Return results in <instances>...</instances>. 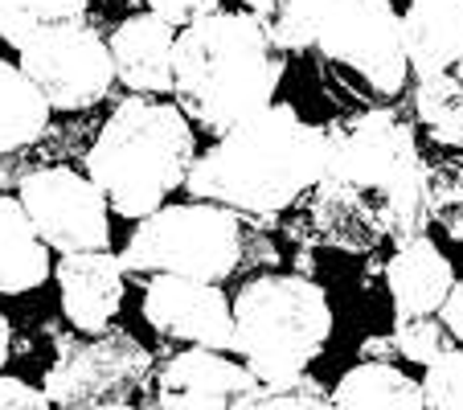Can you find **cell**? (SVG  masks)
Listing matches in <instances>:
<instances>
[{
  "instance_id": "6da1fadb",
  "label": "cell",
  "mask_w": 463,
  "mask_h": 410,
  "mask_svg": "<svg viewBox=\"0 0 463 410\" xmlns=\"http://www.w3.org/2000/svg\"><path fill=\"white\" fill-rule=\"evenodd\" d=\"M312 226L324 246L369 254L427 234V157L393 111H349L328 128V160L312 189Z\"/></svg>"
},
{
  "instance_id": "7a4b0ae2",
  "label": "cell",
  "mask_w": 463,
  "mask_h": 410,
  "mask_svg": "<svg viewBox=\"0 0 463 410\" xmlns=\"http://www.w3.org/2000/svg\"><path fill=\"white\" fill-rule=\"evenodd\" d=\"M328 160V128L307 123L291 103L246 115L193 160V201H213L234 214H283L316 189Z\"/></svg>"
},
{
  "instance_id": "3957f363",
  "label": "cell",
  "mask_w": 463,
  "mask_h": 410,
  "mask_svg": "<svg viewBox=\"0 0 463 410\" xmlns=\"http://www.w3.org/2000/svg\"><path fill=\"white\" fill-rule=\"evenodd\" d=\"M288 53L242 9H218L176 29L173 103L197 131L222 136L275 103Z\"/></svg>"
},
{
  "instance_id": "277c9868",
  "label": "cell",
  "mask_w": 463,
  "mask_h": 410,
  "mask_svg": "<svg viewBox=\"0 0 463 410\" xmlns=\"http://www.w3.org/2000/svg\"><path fill=\"white\" fill-rule=\"evenodd\" d=\"M197 160V131L168 99L128 95L87 152V176L99 185L107 210L119 218H148L184 189Z\"/></svg>"
},
{
  "instance_id": "5b68a950",
  "label": "cell",
  "mask_w": 463,
  "mask_h": 410,
  "mask_svg": "<svg viewBox=\"0 0 463 410\" xmlns=\"http://www.w3.org/2000/svg\"><path fill=\"white\" fill-rule=\"evenodd\" d=\"M234 358L262 386H279L307 374L333 340L328 291L296 271H267L242 283L234 300Z\"/></svg>"
},
{
  "instance_id": "8992f818",
  "label": "cell",
  "mask_w": 463,
  "mask_h": 410,
  "mask_svg": "<svg viewBox=\"0 0 463 410\" xmlns=\"http://www.w3.org/2000/svg\"><path fill=\"white\" fill-rule=\"evenodd\" d=\"M320 87L349 111L393 107L411 79L402 13L390 0H345L307 45Z\"/></svg>"
},
{
  "instance_id": "52a82bcc",
  "label": "cell",
  "mask_w": 463,
  "mask_h": 410,
  "mask_svg": "<svg viewBox=\"0 0 463 410\" xmlns=\"http://www.w3.org/2000/svg\"><path fill=\"white\" fill-rule=\"evenodd\" d=\"M246 243L250 238H246L242 214L189 197L184 205H160L156 214L136 222L119 251V267L128 280L140 283L156 275L222 283L246 262Z\"/></svg>"
},
{
  "instance_id": "ba28073f",
  "label": "cell",
  "mask_w": 463,
  "mask_h": 410,
  "mask_svg": "<svg viewBox=\"0 0 463 410\" xmlns=\"http://www.w3.org/2000/svg\"><path fill=\"white\" fill-rule=\"evenodd\" d=\"M156 382V358L128 329H99L66 340L45 369V398L58 410H87L103 402L144 398Z\"/></svg>"
},
{
  "instance_id": "9c48e42d",
  "label": "cell",
  "mask_w": 463,
  "mask_h": 410,
  "mask_svg": "<svg viewBox=\"0 0 463 410\" xmlns=\"http://www.w3.org/2000/svg\"><path fill=\"white\" fill-rule=\"evenodd\" d=\"M21 74L42 91L50 111H90L115 87L107 37L90 21H66L21 45Z\"/></svg>"
},
{
  "instance_id": "30bf717a",
  "label": "cell",
  "mask_w": 463,
  "mask_h": 410,
  "mask_svg": "<svg viewBox=\"0 0 463 410\" xmlns=\"http://www.w3.org/2000/svg\"><path fill=\"white\" fill-rule=\"evenodd\" d=\"M17 201L25 205L37 238L58 254L107 251L111 246V210L87 173L66 165H45L21 176Z\"/></svg>"
},
{
  "instance_id": "8fae6325",
  "label": "cell",
  "mask_w": 463,
  "mask_h": 410,
  "mask_svg": "<svg viewBox=\"0 0 463 410\" xmlns=\"http://www.w3.org/2000/svg\"><path fill=\"white\" fill-rule=\"evenodd\" d=\"M262 382L234 358L218 349L184 345L156 366L152 398L144 410H254Z\"/></svg>"
},
{
  "instance_id": "7c38bea8",
  "label": "cell",
  "mask_w": 463,
  "mask_h": 410,
  "mask_svg": "<svg viewBox=\"0 0 463 410\" xmlns=\"http://www.w3.org/2000/svg\"><path fill=\"white\" fill-rule=\"evenodd\" d=\"M144 320L165 340L197 345V349H234V312L222 283L189 280V275H156L144 283Z\"/></svg>"
},
{
  "instance_id": "4fadbf2b",
  "label": "cell",
  "mask_w": 463,
  "mask_h": 410,
  "mask_svg": "<svg viewBox=\"0 0 463 410\" xmlns=\"http://www.w3.org/2000/svg\"><path fill=\"white\" fill-rule=\"evenodd\" d=\"M53 280H58L61 316L79 332H99L119 316L123 291H128V275L119 267V254L111 251L58 254Z\"/></svg>"
},
{
  "instance_id": "5bb4252c",
  "label": "cell",
  "mask_w": 463,
  "mask_h": 410,
  "mask_svg": "<svg viewBox=\"0 0 463 410\" xmlns=\"http://www.w3.org/2000/svg\"><path fill=\"white\" fill-rule=\"evenodd\" d=\"M173 45L176 29L160 21L156 13H136V17L119 21L107 37L115 82H123L128 95L168 99L173 95Z\"/></svg>"
},
{
  "instance_id": "9a60e30c",
  "label": "cell",
  "mask_w": 463,
  "mask_h": 410,
  "mask_svg": "<svg viewBox=\"0 0 463 410\" xmlns=\"http://www.w3.org/2000/svg\"><path fill=\"white\" fill-rule=\"evenodd\" d=\"M385 288L393 300V320L439 316L455 288V267L430 234L406 238L385 262Z\"/></svg>"
},
{
  "instance_id": "2e32d148",
  "label": "cell",
  "mask_w": 463,
  "mask_h": 410,
  "mask_svg": "<svg viewBox=\"0 0 463 410\" xmlns=\"http://www.w3.org/2000/svg\"><path fill=\"white\" fill-rule=\"evenodd\" d=\"M402 42L414 79L463 82V0H411Z\"/></svg>"
},
{
  "instance_id": "e0dca14e",
  "label": "cell",
  "mask_w": 463,
  "mask_h": 410,
  "mask_svg": "<svg viewBox=\"0 0 463 410\" xmlns=\"http://www.w3.org/2000/svg\"><path fill=\"white\" fill-rule=\"evenodd\" d=\"M53 275L50 246L37 238L25 205L0 193V296H25Z\"/></svg>"
},
{
  "instance_id": "ac0fdd59",
  "label": "cell",
  "mask_w": 463,
  "mask_h": 410,
  "mask_svg": "<svg viewBox=\"0 0 463 410\" xmlns=\"http://www.w3.org/2000/svg\"><path fill=\"white\" fill-rule=\"evenodd\" d=\"M328 410H422V390L393 361L361 358L328 390Z\"/></svg>"
},
{
  "instance_id": "d6986e66",
  "label": "cell",
  "mask_w": 463,
  "mask_h": 410,
  "mask_svg": "<svg viewBox=\"0 0 463 410\" xmlns=\"http://www.w3.org/2000/svg\"><path fill=\"white\" fill-rule=\"evenodd\" d=\"M45 128H50V103L42 91L21 74L17 62L0 58V157L37 144Z\"/></svg>"
},
{
  "instance_id": "ffe728a7",
  "label": "cell",
  "mask_w": 463,
  "mask_h": 410,
  "mask_svg": "<svg viewBox=\"0 0 463 410\" xmlns=\"http://www.w3.org/2000/svg\"><path fill=\"white\" fill-rule=\"evenodd\" d=\"M242 13H250L267 37L279 45L283 53H304L312 45L316 29L336 13L345 0H238Z\"/></svg>"
},
{
  "instance_id": "44dd1931",
  "label": "cell",
  "mask_w": 463,
  "mask_h": 410,
  "mask_svg": "<svg viewBox=\"0 0 463 410\" xmlns=\"http://www.w3.org/2000/svg\"><path fill=\"white\" fill-rule=\"evenodd\" d=\"M414 119L427 128L430 144L443 152H463V82L419 79L414 82Z\"/></svg>"
},
{
  "instance_id": "7402d4cb",
  "label": "cell",
  "mask_w": 463,
  "mask_h": 410,
  "mask_svg": "<svg viewBox=\"0 0 463 410\" xmlns=\"http://www.w3.org/2000/svg\"><path fill=\"white\" fill-rule=\"evenodd\" d=\"M66 21H87V0H0V42H9L13 50Z\"/></svg>"
},
{
  "instance_id": "603a6c76",
  "label": "cell",
  "mask_w": 463,
  "mask_h": 410,
  "mask_svg": "<svg viewBox=\"0 0 463 410\" xmlns=\"http://www.w3.org/2000/svg\"><path fill=\"white\" fill-rule=\"evenodd\" d=\"M427 214L447 238L463 243V152L427 160Z\"/></svg>"
},
{
  "instance_id": "cb8c5ba5",
  "label": "cell",
  "mask_w": 463,
  "mask_h": 410,
  "mask_svg": "<svg viewBox=\"0 0 463 410\" xmlns=\"http://www.w3.org/2000/svg\"><path fill=\"white\" fill-rule=\"evenodd\" d=\"M390 349L398 353L402 361L411 366H430L439 353H447L455 345V337L447 332V324L439 316H414V320H393L390 337Z\"/></svg>"
},
{
  "instance_id": "d4e9b609",
  "label": "cell",
  "mask_w": 463,
  "mask_h": 410,
  "mask_svg": "<svg viewBox=\"0 0 463 410\" xmlns=\"http://www.w3.org/2000/svg\"><path fill=\"white\" fill-rule=\"evenodd\" d=\"M422 410H463V345L422 366Z\"/></svg>"
},
{
  "instance_id": "484cf974",
  "label": "cell",
  "mask_w": 463,
  "mask_h": 410,
  "mask_svg": "<svg viewBox=\"0 0 463 410\" xmlns=\"http://www.w3.org/2000/svg\"><path fill=\"white\" fill-rule=\"evenodd\" d=\"M254 410H328V390L312 374H299L291 382L262 386Z\"/></svg>"
},
{
  "instance_id": "4316f807",
  "label": "cell",
  "mask_w": 463,
  "mask_h": 410,
  "mask_svg": "<svg viewBox=\"0 0 463 410\" xmlns=\"http://www.w3.org/2000/svg\"><path fill=\"white\" fill-rule=\"evenodd\" d=\"M144 5H148V13H156L173 29H184L193 21H202L222 9V0H144Z\"/></svg>"
},
{
  "instance_id": "83f0119b",
  "label": "cell",
  "mask_w": 463,
  "mask_h": 410,
  "mask_svg": "<svg viewBox=\"0 0 463 410\" xmlns=\"http://www.w3.org/2000/svg\"><path fill=\"white\" fill-rule=\"evenodd\" d=\"M0 410H53V406L42 386L13 374H0Z\"/></svg>"
},
{
  "instance_id": "f1b7e54d",
  "label": "cell",
  "mask_w": 463,
  "mask_h": 410,
  "mask_svg": "<svg viewBox=\"0 0 463 410\" xmlns=\"http://www.w3.org/2000/svg\"><path fill=\"white\" fill-rule=\"evenodd\" d=\"M439 320L447 324V332L455 337V345H463V280H455V288H451V296H447Z\"/></svg>"
},
{
  "instance_id": "f546056e",
  "label": "cell",
  "mask_w": 463,
  "mask_h": 410,
  "mask_svg": "<svg viewBox=\"0 0 463 410\" xmlns=\"http://www.w3.org/2000/svg\"><path fill=\"white\" fill-rule=\"evenodd\" d=\"M9 353H13V324H9V316L0 312V374L9 366Z\"/></svg>"
},
{
  "instance_id": "4dcf8cb0",
  "label": "cell",
  "mask_w": 463,
  "mask_h": 410,
  "mask_svg": "<svg viewBox=\"0 0 463 410\" xmlns=\"http://www.w3.org/2000/svg\"><path fill=\"white\" fill-rule=\"evenodd\" d=\"M87 410H144L136 402H103V406H87Z\"/></svg>"
}]
</instances>
